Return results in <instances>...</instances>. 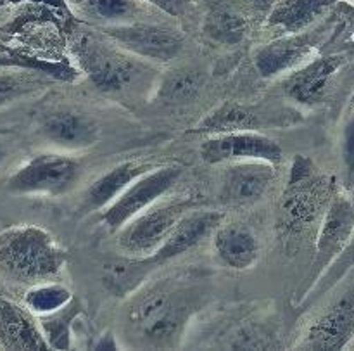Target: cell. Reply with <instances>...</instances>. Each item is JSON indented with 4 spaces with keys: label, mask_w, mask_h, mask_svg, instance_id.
<instances>
[{
    "label": "cell",
    "mask_w": 354,
    "mask_h": 351,
    "mask_svg": "<svg viewBox=\"0 0 354 351\" xmlns=\"http://www.w3.org/2000/svg\"><path fill=\"white\" fill-rule=\"evenodd\" d=\"M203 298L204 291L187 279L159 280L133 296L127 312L128 332L145 348H176Z\"/></svg>",
    "instance_id": "cell-1"
},
{
    "label": "cell",
    "mask_w": 354,
    "mask_h": 351,
    "mask_svg": "<svg viewBox=\"0 0 354 351\" xmlns=\"http://www.w3.org/2000/svg\"><path fill=\"white\" fill-rule=\"evenodd\" d=\"M332 197V180L318 173L306 158H296L277 210V232L287 251L317 237Z\"/></svg>",
    "instance_id": "cell-2"
},
{
    "label": "cell",
    "mask_w": 354,
    "mask_h": 351,
    "mask_svg": "<svg viewBox=\"0 0 354 351\" xmlns=\"http://www.w3.org/2000/svg\"><path fill=\"white\" fill-rule=\"evenodd\" d=\"M223 218L225 215L221 211L189 210L180 218L161 248L156 249L152 255L140 256V258L128 256V258L104 267V286L116 296L133 293L147 279L152 270L168 265L169 262L192 251L204 239L213 235V232L223 224Z\"/></svg>",
    "instance_id": "cell-3"
},
{
    "label": "cell",
    "mask_w": 354,
    "mask_h": 351,
    "mask_svg": "<svg viewBox=\"0 0 354 351\" xmlns=\"http://www.w3.org/2000/svg\"><path fill=\"white\" fill-rule=\"evenodd\" d=\"M66 262V249L40 225H14L0 231V273L10 282H50L61 276Z\"/></svg>",
    "instance_id": "cell-4"
},
{
    "label": "cell",
    "mask_w": 354,
    "mask_h": 351,
    "mask_svg": "<svg viewBox=\"0 0 354 351\" xmlns=\"http://www.w3.org/2000/svg\"><path fill=\"white\" fill-rule=\"evenodd\" d=\"M71 51L82 71L102 92H121L140 76L142 64L135 61L133 54L114 44L97 28L95 33L86 28L75 31Z\"/></svg>",
    "instance_id": "cell-5"
},
{
    "label": "cell",
    "mask_w": 354,
    "mask_h": 351,
    "mask_svg": "<svg viewBox=\"0 0 354 351\" xmlns=\"http://www.w3.org/2000/svg\"><path fill=\"white\" fill-rule=\"evenodd\" d=\"M190 210V197L161 201L131 218L116 232L118 246L128 256H149L161 248L180 218Z\"/></svg>",
    "instance_id": "cell-6"
},
{
    "label": "cell",
    "mask_w": 354,
    "mask_h": 351,
    "mask_svg": "<svg viewBox=\"0 0 354 351\" xmlns=\"http://www.w3.org/2000/svg\"><path fill=\"white\" fill-rule=\"evenodd\" d=\"M82 177L78 159L64 154H37L7 180L9 192L19 196H52L69 192Z\"/></svg>",
    "instance_id": "cell-7"
},
{
    "label": "cell",
    "mask_w": 354,
    "mask_h": 351,
    "mask_svg": "<svg viewBox=\"0 0 354 351\" xmlns=\"http://www.w3.org/2000/svg\"><path fill=\"white\" fill-rule=\"evenodd\" d=\"M185 168L180 165H166L149 170L130 183L118 199L100 213V222L109 232H118L128 224L131 218L140 215L152 204L162 199L182 179Z\"/></svg>",
    "instance_id": "cell-8"
},
{
    "label": "cell",
    "mask_w": 354,
    "mask_h": 351,
    "mask_svg": "<svg viewBox=\"0 0 354 351\" xmlns=\"http://www.w3.org/2000/svg\"><path fill=\"white\" fill-rule=\"evenodd\" d=\"M135 57L168 62L180 54L183 37L178 28L162 21H142L124 26L97 28Z\"/></svg>",
    "instance_id": "cell-9"
},
{
    "label": "cell",
    "mask_w": 354,
    "mask_h": 351,
    "mask_svg": "<svg viewBox=\"0 0 354 351\" xmlns=\"http://www.w3.org/2000/svg\"><path fill=\"white\" fill-rule=\"evenodd\" d=\"M199 154L207 165H225L232 161L259 159L272 165L282 161V145L275 138L261 134L258 130L234 132V134L213 135L203 142Z\"/></svg>",
    "instance_id": "cell-10"
},
{
    "label": "cell",
    "mask_w": 354,
    "mask_h": 351,
    "mask_svg": "<svg viewBox=\"0 0 354 351\" xmlns=\"http://www.w3.org/2000/svg\"><path fill=\"white\" fill-rule=\"evenodd\" d=\"M354 338V280L308 325L297 350H342Z\"/></svg>",
    "instance_id": "cell-11"
},
{
    "label": "cell",
    "mask_w": 354,
    "mask_h": 351,
    "mask_svg": "<svg viewBox=\"0 0 354 351\" xmlns=\"http://www.w3.org/2000/svg\"><path fill=\"white\" fill-rule=\"evenodd\" d=\"M354 232V206L349 201V197L341 196V194H334L332 203L328 206L327 213H325L324 220H322L320 228H318L317 239H315V255L313 267H311L310 279L306 284V293L318 277L325 272L328 265L337 258L339 253L344 249L348 241L351 239ZM303 293V294H304ZM301 294V296H303Z\"/></svg>",
    "instance_id": "cell-12"
},
{
    "label": "cell",
    "mask_w": 354,
    "mask_h": 351,
    "mask_svg": "<svg viewBox=\"0 0 354 351\" xmlns=\"http://www.w3.org/2000/svg\"><path fill=\"white\" fill-rule=\"evenodd\" d=\"M220 199L228 206H251L265 197L275 180V165L259 159L225 163Z\"/></svg>",
    "instance_id": "cell-13"
},
{
    "label": "cell",
    "mask_w": 354,
    "mask_h": 351,
    "mask_svg": "<svg viewBox=\"0 0 354 351\" xmlns=\"http://www.w3.org/2000/svg\"><path fill=\"white\" fill-rule=\"evenodd\" d=\"M69 9L95 28L124 26L142 21H162V10L147 0H66Z\"/></svg>",
    "instance_id": "cell-14"
},
{
    "label": "cell",
    "mask_w": 354,
    "mask_h": 351,
    "mask_svg": "<svg viewBox=\"0 0 354 351\" xmlns=\"http://www.w3.org/2000/svg\"><path fill=\"white\" fill-rule=\"evenodd\" d=\"M344 64V55H320L294 69L283 80V90L290 99L304 106L322 102L330 92L337 71Z\"/></svg>",
    "instance_id": "cell-15"
},
{
    "label": "cell",
    "mask_w": 354,
    "mask_h": 351,
    "mask_svg": "<svg viewBox=\"0 0 354 351\" xmlns=\"http://www.w3.org/2000/svg\"><path fill=\"white\" fill-rule=\"evenodd\" d=\"M320 44L318 33L280 35L268 45L259 48L254 55V64L263 78H275L282 73L294 71L313 55Z\"/></svg>",
    "instance_id": "cell-16"
},
{
    "label": "cell",
    "mask_w": 354,
    "mask_h": 351,
    "mask_svg": "<svg viewBox=\"0 0 354 351\" xmlns=\"http://www.w3.org/2000/svg\"><path fill=\"white\" fill-rule=\"evenodd\" d=\"M40 132L57 147L80 151L97 144L100 130L88 114L75 109H55L41 120Z\"/></svg>",
    "instance_id": "cell-17"
},
{
    "label": "cell",
    "mask_w": 354,
    "mask_h": 351,
    "mask_svg": "<svg viewBox=\"0 0 354 351\" xmlns=\"http://www.w3.org/2000/svg\"><path fill=\"white\" fill-rule=\"evenodd\" d=\"M0 348L14 351L50 350L38 318L16 301L0 296Z\"/></svg>",
    "instance_id": "cell-18"
},
{
    "label": "cell",
    "mask_w": 354,
    "mask_h": 351,
    "mask_svg": "<svg viewBox=\"0 0 354 351\" xmlns=\"http://www.w3.org/2000/svg\"><path fill=\"white\" fill-rule=\"evenodd\" d=\"M152 170V165L142 161H124L113 166L106 173L93 180L85 190L82 204H80V213L88 215L93 211H102L109 206L114 199L120 197V194L130 186L133 180Z\"/></svg>",
    "instance_id": "cell-19"
},
{
    "label": "cell",
    "mask_w": 354,
    "mask_h": 351,
    "mask_svg": "<svg viewBox=\"0 0 354 351\" xmlns=\"http://www.w3.org/2000/svg\"><path fill=\"white\" fill-rule=\"evenodd\" d=\"M213 246L218 260L232 270L252 269L259 260L258 237L244 224H221L213 232Z\"/></svg>",
    "instance_id": "cell-20"
},
{
    "label": "cell",
    "mask_w": 354,
    "mask_h": 351,
    "mask_svg": "<svg viewBox=\"0 0 354 351\" xmlns=\"http://www.w3.org/2000/svg\"><path fill=\"white\" fill-rule=\"evenodd\" d=\"M335 0H277L268 16V26L282 35L306 31L327 14Z\"/></svg>",
    "instance_id": "cell-21"
},
{
    "label": "cell",
    "mask_w": 354,
    "mask_h": 351,
    "mask_svg": "<svg viewBox=\"0 0 354 351\" xmlns=\"http://www.w3.org/2000/svg\"><path fill=\"white\" fill-rule=\"evenodd\" d=\"M259 120L252 111L242 106L239 102L221 104L214 111H211L206 118L199 121L194 128V132L207 135H223L234 134V132H245V130H258Z\"/></svg>",
    "instance_id": "cell-22"
},
{
    "label": "cell",
    "mask_w": 354,
    "mask_h": 351,
    "mask_svg": "<svg viewBox=\"0 0 354 351\" xmlns=\"http://www.w3.org/2000/svg\"><path fill=\"white\" fill-rule=\"evenodd\" d=\"M83 314V307L76 296L69 301L66 307L54 314L41 315L38 318L41 332L47 339L50 350H69L71 348V336H73V324L76 318Z\"/></svg>",
    "instance_id": "cell-23"
},
{
    "label": "cell",
    "mask_w": 354,
    "mask_h": 351,
    "mask_svg": "<svg viewBox=\"0 0 354 351\" xmlns=\"http://www.w3.org/2000/svg\"><path fill=\"white\" fill-rule=\"evenodd\" d=\"M354 269V232L351 239L348 241V244L344 246L341 253L337 255V258L330 263V265L325 269V272L322 273L317 279V282L306 291V293L301 296L297 308L299 310H306L308 307L318 301L320 298H324L328 291L334 289L339 282L342 280V277L348 276L349 272Z\"/></svg>",
    "instance_id": "cell-24"
},
{
    "label": "cell",
    "mask_w": 354,
    "mask_h": 351,
    "mask_svg": "<svg viewBox=\"0 0 354 351\" xmlns=\"http://www.w3.org/2000/svg\"><path fill=\"white\" fill-rule=\"evenodd\" d=\"M203 89V75L192 68H178L165 75L158 97L165 104H189Z\"/></svg>",
    "instance_id": "cell-25"
},
{
    "label": "cell",
    "mask_w": 354,
    "mask_h": 351,
    "mask_svg": "<svg viewBox=\"0 0 354 351\" xmlns=\"http://www.w3.org/2000/svg\"><path fill=\"white\" fill-rule=\"evenodd\" d=\"M248 21L230 9H214L204 21V33L220 45H237L248 35Z\"/></svg>",
    "instance_id": "cell-26"
},
{
    "label": "cell",
    "mask_w": 354,
    "mask_h": 351,
    "mask_svg": "<svg viewBox=\"0 0 354 351\" xmlns=\"http://www.w3.org/2000/svg\"><path fill=\"white\" fill-rule=\"evenodd\" d=\"M73 296L75 294L68 287L59 284L57 280H50V282L30 286V289L26 291V296H24V307L35 317H41V315H48L61 310L62 307H66L73 300Z\"/></svg>",
    "instance_id": "cell-27"
},
{
    "label": "cell",
    "mask_w": 354,
    "mask_h": 351,
    "mask_svg": "<svg viewBox=\"0 0 354 351\" xmlns=\"http://www.w3.org/2000/svg\"><path fill=\"white\" fill-rule=\"evenodd\" d=\"M38 89L33 78L19 73H0V107L16 102Z\"/></svg>",
    "instance_id": "cell-28"
},
{
    "label": "cell",
    "mask_w": 354,
    "mask_h": 351,
    "mask_svg": "<svg viewBox=\"0 0 354 351\" xmlns=\"http://www.w3.org/2000/svg\"><path fill=\"white\" fill-rule=\"evenodd\" d=\"M230 346L234 350H272L279 348L280 345L272 336H268L265 329L248 325L239 331L237 338L232 339Z\"/></svg>",
    "instance_id": "cell-29"
},
{
    "label": "cell",
    "mask_w": 354,
    "mask_h": 351,
    "mask_svg": "<svg viewBox=\"0 0 354 351\" xmlns=\"http://www.w3.org/2000/svg\"><path fill=\"white\" fill-rule=\"evenodd\" d=\"M147 2L171 17H183L190 7V0H147Z\"/></svg>",
    "instance_id": "cell-30"
},
{
    "label": "cell",
    "mask_w": 354,
    "mask_h": 351,
    "mask_svg": "<svg viewBox=\"0 0 354 351\" xmlns=\"http://www.w3.org/2000/svg\"><path fill=\"white\" fill-rule=\"evenodd\" d=\"M344 161L349 173H354V120L349 121L344 132Z\"/></svg>",
    "instance_id": "cell-31"
},
{
    "label": "cell",
    "mask_w": 354,
    "mask_h": 351,
    "mask_svg": "<svg viewBox=\"0 0 354 351\" xmlns=\"http://www.w3.org/2000/svg\"><path fill=\"white\" fill-rule=\"evenodd\" d=\"M7 158H9V147H7L6 142L0 141V166L6 163Z\"/></svg>",
    "instance_id": "cell-32"
},
{
    "label": "cell",
    "mask_w": 354,
    "mask_h": 351,
    "mask_svg": "<svg viewBox=\"0 0 354 351\" xmlns=\"http://www.w3.org/2000/svg\"><path fill=\"white\" fill-rule=\"evenodd\" d=\"M7 2H9V0H0V7H3V6H6Z\"/></svg>",
    "instance_id": "cell-33"
},
{
    "label": "cell",
    "mask_w": 354,
    "mask_h": 351,
    "mask_svg": "<svg viewBox=\"0 0 354 351\" xmlns=\"http://www.w3.org/2000/svg\"><path fill=\"white\" fill-rule=\"evenodd\" d=\"M351 107L354 109V93H353V97H351Z\"/></svg>",
    "instance_id": "cell-34"
}]
</instances>
